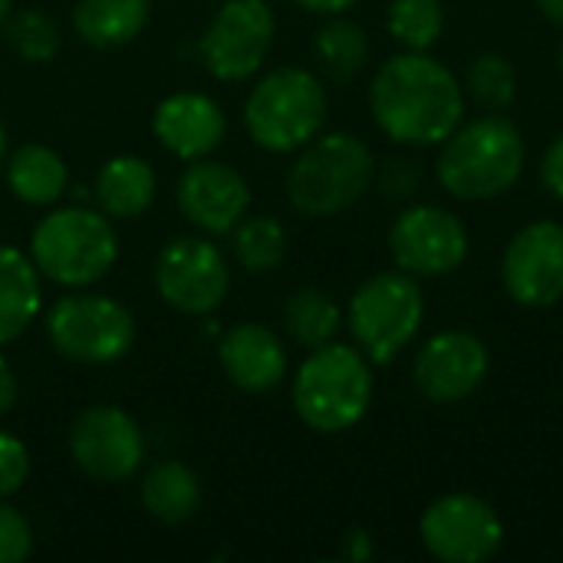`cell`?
Instances as JSON below:
<instances>
[{"label":"cell","mask_w":563,"mask_h":563,"mask_svg":"<svg viewBox=\"0 0 563 563\" xmlns=\"http://www.w3.org/2000/svg\"><path fill=\"white\" fill-rule=\"evenodd\" d=\"M3 152H7V129H3V122H0V162H3Z\"/></svg>","instance_id":"obj_38"},{"label":"cell","mask_w":563,"mask_h":563,"mask_svg":"<svg viewBox=\"0 0 563 563\" xmlns=\"http://www.w3.org/2000/svg\"><path fill=\"white\" fill-rule=\"evenodd\" d=\"M152 132L175 158L198 162L208 158L214 148H221L228 135V119L211 96L175 92L155 106Z\"/></svg>","instance_id":"obj_17"},{"label":"cell","mask_w":563,"mask_h":563,"mask_svg":"<svg viewBox=\"0 0 563 563\" xmlns=\"http://www.w3.org/2000/svg\"><path fill=\"white\" fill-rule=\"evenodd\" d=\"M313 53L320 69L333 79V82H350L363 73L366 59H369V40L366 30L346 16H333L330 23H323L313 36Z\"/></svg>","instance_id":"obj_24"},{"label":"cell","mask_w":563,"mask_h":563,"mask_svg":"<svg viewBox=\"0 0 563 563\" xmlns=\"http://www.w3.org/2000/svg\"><path fill=\"white\" fill-rule=\"evenodd\" d=\"M10 10H13V0H0V26L7 23V16H10Z\"/></svg>","instance_id":"obj_37"},{"label":"cell","mask_w":563,"mask_h":563,"mask_svg":"<svg viewBox=\"0 0 563 563\" xmlns=\"http://www.w3.org/2000/svg\"><path fill=\"white\" fill-rule=\"evenodd\" d=\"M231 251L247 274H267L287 257V231L274 214H244L231 231Z\"/></svg>","instance_id":"obj_26"},{"label":"cell","mask_w":563,"mask_h":563,"mask_svg":"<svg viewBox=\"0 0 563 563\" xmlns=\"http://www.w3.org/2000/svg\"><path fill=\"white\" fill-rule=\"evenodd\" d=\"M501 280L515 303L541 310L563 297V224H525L501 257Z\"/></svg>","instance_id":"obj_14"},{"label":"cell","mask_w":563,"mask_h":563,"mask_svg":"<svg viewBox=\"0 0 563 563\" xmlns=\"http://www.w3.org/2000/svg\"><path fill=\"white\" fill-rule=\"evenodd\" d=\"M488 366L492 356L482 336L468 330H442L419 350L412 376L429 402H459L485 383Z\"/></svg>","instance_id":"obj_15"},{"label":"cell","mask_w":563,"mask_h":563,"mask_svg":"<svg viewBox=\"0 0 563 563\" xmlns=\"http://www.w3.org/2000/svg\"><path fill=\"white\" fill-rule=\"evenodd\" d=\"M343 558L353 563L369 561V558H373V538H369V531L350 528L346 538H343Z\"/></svg>","instance_id":"obj_33"},{"label":"cell","mask_w":563,"mask_h":563,"mask_svg":"<svg viewBox=\"0 0 563 563\" xmlns=\"http://www.w3.org/2000/svg\"><path fill=\"white\" fill-rule=\"evenodd\" d=\"M30 478V452L26 445L10 435V432H0V501L16 495Z\"/></svg>","instance_id":"obj_31"},{"label":"cell","mask_w":563,"mask_h":563,"mask_svg":"<svg viewBox=\"0 0 563 563\" xmlns=\"http://www.w3.org/2000/svg\"><path fill=\"white\" fill-rule=\"evenodd\" d=\"M274 33L277 20L264 0H228L205 26L198 53L214 79L241 82L264 66Z\"/></svg>","instance_id":"obj_9"},{"label":"cell","mask_w":563,"mask_h":563,"mask_svg":"<svg viewBox=\"0 0 563 563\" xmlns=\"http://www.w3.org/2000/svg\"><path fill=\"white\" fill-rule=\"evenodd\" d=\"M468 89L475 102H482L485 109H505L518 96V73L508 56L482 53L468 66Z\"/></svg>","instance_id":"obj_29"},{"label":"cell","mask_w":563,"mask_h":563,"mask_svg":"<svg viewBox=\"0 0 563 563\" xmlns=\"http://www.w3.org/2000/svg\"><path fill=\"white\" fill-rule=\"evenodd\" d=\"M541 181L554 198L563 201V132L548 145V152L541 158Z\"/></svg>","instance_id":"obj_32"},{"label":"cell","mask_w":563,"mask_h":563,"mask_svg":"<svg viewBox=\"0 0 563 563\" xmlns=\"http://www.w3.org/2000/svg\"><path fill=\"white\" fill-rule=\"evenodd\" d=\"M142 508L162 525H181L201 508L198 475L185 462H158L142 478Z\"/></svg>","instance_id":"obj_23"},{"label":"cell","mask_w":563,"mask_h":563,"mask_svg":"<svg viewBox=\"0 0 563 563\" xmlns=\"http://www.w3.org/2000/svg\"><path fill=\"white\" fill-rule=\"evenodd\" d=\"M419 538L435 561L478 563L498 554L505 525L485 498L455 492L426 508Z\"/></svg>","instance_id":"obj_12"},{"label":"cell","mask_w":563,"mask_h":563,"mask_svg":"<svg viewBox=\"0 0 563 563\" xmlns=\"http://www.w3.org/2000/svg\"><path fill=\"white\" fill-rule=\"evenodd\" d=\"M389 251L396 267L412 277H445L468 257V231L445 208L412 205L393 221Z\"/></svg>","instance_id":"obj_13"},{"label":"cell","mask_w":563,"mask_h":563,"mask_svg":"<svg viewBox=\"0 0 563 563\" xmlns=\"http://www.w3.org/2000/svg\"><path fill=\"white\" fill-rule=\"evenodd\" d=\"M369 112L393 142L435 145L462 125L465 96L445 63L409 49L386 59L373 76Z\"/></svg>","instance_id":"obj_1"},{"label":"cell","mask_w":563,"mask_h":563,"mask_svg":"<svg viewBox=\"0 0 563 563\" xmlns=\"http://www.w3.org/2000/svg\"><path fill=\"white\" fill-rule=\"evenodd\" d=\"M218 360L231 386L261 396L287 379V350L264 323H238L218 343Z\"/></svg>","instance_id":"obj_18"},{"label":"cell","mask_w":563,"mask_h":563,"mask_svg":"<svg viewBox=\"0 0 563 563\" xmlns=\"http://www.w3.org/2000/svg\"><path fill=\"white\" fill-rule=\"evenodd\" d=\"M294 3H300L303 10L320 13V16H340V13H346L356 0H294Z\"/></svg>","instance_id":"obj_35"},{"label":"cell","mask_w":563,"mask_h":563,"mask_svg":"<svg viewBox=\"0 0 563 563\" xmlns=\"http://www.w3.org/2000/svg\"><path fill=\"white\" fill-rule=\"evenodd\" d=\"M426 317V300L412 274L386 271L373 274L350 300L346 320L356 346L369 363H393L419 333Z\"/></svg>","instance_id":"obj_7"},{"label":"cell","mask_w":563,"mask_h":563,"mask_svg":"<svg viewBox=\"0 0 563 563\" xmlns=\"http://www.w3.org/2000/svg\"><path fill=\"white\" fill-rule=\"evenodd\" d=\"M66 185H69L66 162L49 145L26 142L7 162V188L23 205L49 208L63 198Z\"/></svg>","instance_id":"obj_21"},{"label":"cell","mask_w":563,"mask_h":563,"mask_svg":"<svg viewBox=\"0 0 563 563\" xmlns=\"http://www.w3.org/2000/svg\"><path fill=\"white\" fill-rule=\"evenodd\" d=\"M158 191L155 168L139 155H115L96 172L92 195L109 218H139L152 208Z\"/></svg>","instance_id":"obj_20"},{"label":"cell","mask_w":563,"mask_h":563,"mask_svg":"<svg viewBox=\"0 0 563 563\" xmlns=\"http://www.w3.org/2000/svg\"><path fill=\"white\" fill-rule=\"evenodd\" d=\"M20 386H16V373L10 369V363L0 356V416H7L16 406Z\"/></svg>","instance_id":"obj_34"},{"label":"cell","mask_w":563,"mask_h":563,"mask_svg":"<svg viewBox=\"0 0 563 563\" xmlns=\"http://www.w3.org/2000/svg\"><path fill=\"white\" fill-rule=\"evenodd\" d=\"M525 135L505 115H482L459 125L439 155V181L462 201H488L515 188L525 172Z\"/></svg>","instance_id":"obj_2"},{"label":"cell","mask_w":563,"mask_h":563,"mask_svg":"<svg viewBox=\"0 0 563 563\" xmlns=\"http://www.w3.org/2000/svg\"><path fill=\"white\" fill-rule=\"evenodd\" d=\"M340 320H343V313H340L336 300L320 287H300L284 303V330L294 343H300L307 350L330 343L340 330Z\"/></svg>","instance_id":"obj_25"},{"label":"cell","mask_w":563,"mask_h":563,"mask_svg":"<svg viewBox=\"0 0 563 563\" xmlns=\"http://www.w3.org/2000/svg\"><path fill=\"white\" fill-rule=\"evenodd\" d=\"M152 0H79L73 26L82 43L96 49H115L132 43L148 23Z\"/></svg>","instance_id":"obj_22"},{"label":"cell","mask_w":563,"mask_h":563,"mask_svg":"<svg viewBox=\"0 0 563 563\" xmlns=\"http://www.w3.org/2000/svg\"><path fill=\"white\" fill-rule=\"evenodd\" d=\"M294 409L303 426L323 435L353 429L373 402L369 360L343 343L317 346L294 376Z\"/></svg>","instance_id":"obj_4"},{"label":"cell","mask_w":563,"mask_h":563,"mask_svg":"<svg viewBox=\"0 0 563 563\" xmlns=\"http://www.w3.org/2000/svg\"><path fill=\"white\" fill-rule=\"evenodd\" d=\"M33 551V528L30 521L0 501V563H20Z\"/></svg>","instance_id":"obj_30"},{"label":"cell","mask_w":563,"mask_h":563,"mask_svg":"<svg viewBox=\"0 0 563 563\" xmlns=\"http://www.w3.org/2000/svg\"><path fill=\"white\" fill-rule=\"evenodd\" d=\"M558 63H561V73H563V43H561V49H558Z\"/></svg>","instance_id":"obj_39"},{"label":"cell","mask_w":563,"mask_h":563,"mask_svg":"<svg viewBox=\"0 0 563 563\" xmlns=\"http://www.w3.org/2000/svg\"><path fill=\"white\" fill-rule=\"evenodd\" d=\"M46 336L53 350L82 366L119 363L135 343L132 313L102 294H73L53 303L46 313Z\"/></svg>","instance_id":"obj_8"},{"label":"cell","mask_w":563,"mask_h":563,"mask_svg":"<svg viewBox=\"0 0 563 563\" xmlns=\"http://www.w3.org/2000/svg\"><path fill=\"white\" fill-rule=\"evenodd\" d=\"M158 297L188 317L214 313L231 290V267L224 254L208 238H175L162 247L155 261Z\"/></svg>","instance_id":"obj_10"},{"label":"cell","mask_w":563,"mask_h":563,"mask_svg":"<svg viewBox=\"0 0 563 563\" xmlns=\"http://www.w3.org/2000/svg\"><path fill=\"white\" fill-rule=\"evenodd\" d=\"M538 7H541V13L548 20H554V23L563 26V0H538Z\"/></svg>","instance_id":"obj_36"},{"label":"cell","mask_w":563,"mask_h":563,"mask_svg":"<svg viewBox=\"0 0 563 563\" xmlns=\"http://www.w3.org/2000/svg\"><path fill=\"white\" fill-rule=\"evenodd\" d=\"M69 455L92 482L115 485L139 472L145 459V439L125 409L89 406L69 426Z\"/></svg>","instance_id":"obj_11"},{"label":"cell","mask_w":563,"mask_h":563,"mask_svg":"<svg viewBox=\"0 0 563 563\" xmlns=\"http://www.w3.org/2000/svg\"><path fill=\"white\" fill-rule=\"evenodd\" d=\"M327 122V89L300 66H284L267 73L244 102L247 135L264 152H300L320 135Z\"/></svg>","instance_id":"obj_6"},{"label":"cell","mask_w":563,"mask_h":563,"mask_svg":"<svg viewBox=\"0 0 563 563\" xmlns=\"http://www.w3.org/2000/svg\"><path fill=\"white\" fill-rule=\"evenodd\" d=\"M43 303L40 271L13 244H0V346L13 343L36 320Z\"/></svg>","instance_id":"obj_19"},{"label":"cell","mask_w":563,"mask_h":563,"mask_svg":"<svg viewBox=\"0 0 563 563\" xmlns=\"http://www.w3.org/2000/svg\"><path fill=\"white\" fill-rule=\"evenodd\" d=\"M175 201L181 214L211 238L231 234L238 221L251 208V188L247 181L224 162L198 158L191 162L175 188Z\"/></svg>","instance_id":"obj_16"},{"label":"cell","mask_w":563,"mask_h":563,"mask_svg":"<svg viewBox=\"0 0 563 563\" xmlns=\"http://www.w3.org/2000/svg\"><path fill=\"white\" fill-rule=\"evenodd\" d=\"M119 257V238L106 211L69 205L56 208L30 234V261L40 277L59 287H89L102 280Z\"/></svg>","instance_id":"obj_5"},{"label":"cell","mask_w":563,"mask_h":563,"mask_svg":"<svg viewBox=\"0 0 563 563\" xmlns=\"http://www.w3.org/2000/svg\"><path fill=\"white\" fill-rule=\"evenodd\" d=\"M386 26L402 46L426 53L442 36L445 26L442 0H393Z\"/></svg>","instance_id":"obj_27"},{"label":"cell","mask_w":563,"mask_h":563,"mask_svg":"<svg viewBox=\"0 0 563 563\" xmlns=\"http://www.w3.org/2000/svg\"><path fill=\"white\" fill-rule=\"evenodd\" d=\"M3 36H7L10 49L23 63H49L56 56V49H59V26H56V20L46 16L36 7L10 13L7 23H3Z\"/></svg>","instance_id":"obj_28"},{"label":"cell","mask_w":563,"mask_h":563,"mask_svg":"<svg viewBox=\"0 0 563 563\" xmlns=\"http://www.w3.org/2000/svg\"><path fill=\"white\" fill-rule=\"evenodd\" d=\"M376 178L369 145L353 132L310 139L287 172V198L300 214L330 218L356 205Z\"/></svg>","instance_id":"obj_3"}]
</instances>
